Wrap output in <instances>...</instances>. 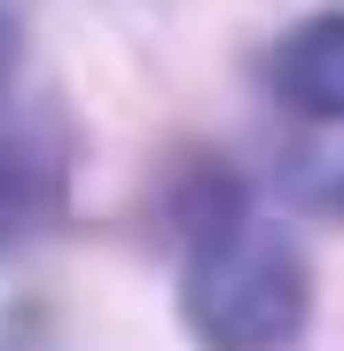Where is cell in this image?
Instances as JSON below:
<instances>
[{"instance_id":"cell-1","label":"cell","mask_w":344,"mask_h":351,"mask_svg":"<svg viewBox=\"0 0 344 351\" xmlns=\"http://www.w3.org/2000/svg\"><path fill=\"white\" fill-rule=\"evenodd\" d=\"M180 328L196 351H297L313 328V265L306 242L251 203L188 226L180 258Z\"/></svg>"},{"instance_id":"cell-2","label":"cell","mask_w":344,"mask_h":351,"mask_svg":"<svg viewBox=\"0 0 344 351\" xmlns=\"http://www.w3.org/2000/svg\"><path fill=\"white\" fill-rule=\"evenodd\" d=\"M266 86L306 125H344V8L297 16L266 55Z\"/></svg>"},{"instance_id":"cell-3","label":"cell","mask_w":344,"mask_h":351,"mask_svg":"<svg viewBox=\"0 0 344 351\" xmlns=\"http://www.w3.org/2000/svg\"><path fill=\"white\" fill-rule=\"evenodd\" d=\"M55 219H63V156L39 133L0 125V258L32 250Z\"/></svg>"},{"instance_id":"cell-4","label":"cell","mask_w":344,"mask_h":351,"mask_svg":"<svg viewBox=\"0 0 344 351\" xmlns=\"http://www.w3.org/2000/svg\"><path fill=\"white\" fill-rule=\"evenodd\" d=\"M16 63H24V24H16V0H0V94L16 86Z\"/></svg>"},{"instance_id":"cell-5","label":"cell","mask_w":344,"mask_h":351,"mask_svg":"<svg viewBox=\"0 0 344 351\" xmlns=\"http://www.w3.org/2000/svg\"><path fill=\"white\" fill-rule=\"evenodd\" d=\"M321 203H329V211H344V164H336L329 180H321Z\"/></svg>"}]
</instances>
